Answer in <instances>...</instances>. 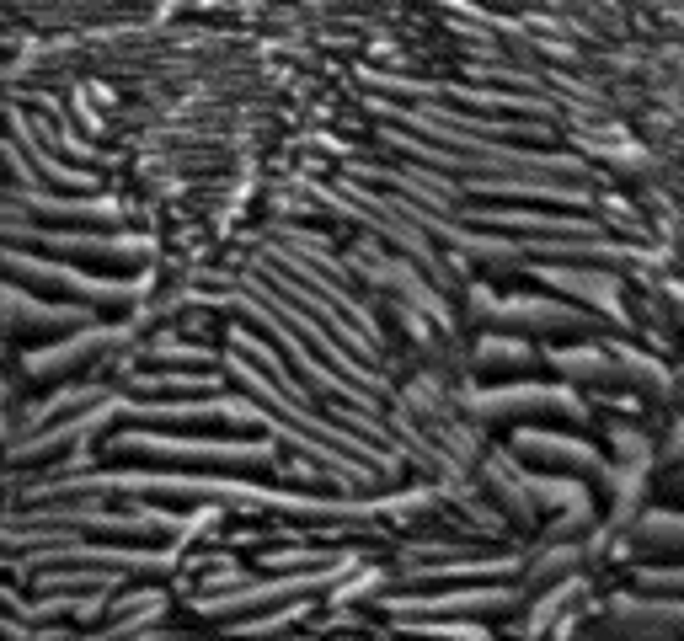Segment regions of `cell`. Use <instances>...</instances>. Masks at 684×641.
Here are the masks:
<instances>
[{"instance_id": "6da1fadb", "label": "cell", "mask_w": 684, "mask_h": 641, "mask_svg": "<svg viewBox=\"0 0 684 641\" xmlns=\"http://www.w3.org/2000/svg\"><path fill=\"white\" fill-rule=\"evenodd\" d=\"M481 412H562V417H583V406L567 390H508V396L481 401Z\"/></svg>"}, {"instance_id": "7a4b0ae2", "label": "cell", "mask_w": 684, "mask_h": 641, "mask_svg": "<svg viewBox=\"0 0 684 641\" xmlns=\"http://www.w3.org/2000/svg\"><path fill=\"white\" fill-rule=\"evenodd\" d=\"M636 540H642L647 551H684V513H647Z\"/></svg>"}, {"instance_id": "3957f363", "label": "cell", "mask_w": 684, "mask_h": 641, "mask_svg": "<svg viewBox=\"0 0 684 641\" xmlns=\"http://www.w3.org/2000/svg\"><path fill=\"white\" fill-rule=\"evenodd\" d=\"M524 444V455H535V460H562V465H578V471H604L594 449H583V444H556V439H519Z\"/></svg>"}, {"instance_id": "277c9868", "label": "cell", "mask_w": 684, "mask_h": 641, "mask_svg": "<svg viewBox=\"0 0 684 641\" xmlns=\"http://www.w3.org/2000/svg\"><path fill=\"white\" fill-rule=\"evenodd\" d=\"M647 588H684V572H642Z\"/></svg>"}]
</instances>
